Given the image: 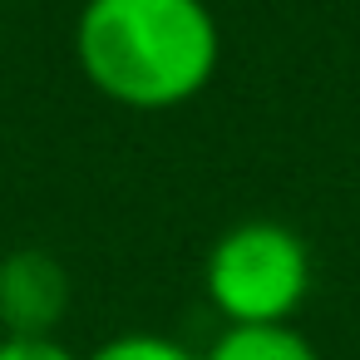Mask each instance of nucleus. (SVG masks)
Returning <instances> with one entry per match:
<instances>
[{"label": "nucleus", "mask_w": 360, "mask_h": 360, "mask_svg": "<svg viewBox=\"0 0 360 360\" xmlns=\"http://www.w3.org/2000/svg\"><path fill=\"white\" fill-rule=\"evenodd\" d=\"M75 60L104 99L158 114L212 84L222 35L207 0H84Z\"/></svg>", "instance_id": "1"}, {"label": "nucleus", "mask_w": 360, "mask_h": 360, "mask_svg": "<svg viewBox=\"0 0 360 360\" xmlns=\"http://www.w3.org/2000/svg\"><path fill=\"white\" fill-rule=\"evenodd\" d=\"M202 291L227 326H291L311 296V247L276 217L232 222L207 247Z\"/></svg>", "instance_id": "2"}, {"label": "nucleus", "mask_w": 360, "mask_h": 360, "mask_svg": "<svg viewBox=\"0 0 360 360\" xmlns=\"http://www.w3.org/2000/svg\"><path fill=\"white\" fill-rule=\"evenodd\" d=\"M70 271L45 247H15L0 257V335H55L70 316Z\"/></svg>", "instance_id": "3"}, {"label": "nucleus", "mask_w": 360, "mask_h": 360, "mask_svg": "<svg viewBox=\"0 0 360 360\" xmlns=\"http://www.w3.org/2000/svg\"><path fill=\"white\" fill-rule=\"evenodd\" d=\"M202 360H321L296 326H222Z\"/></svg>", "instance_id": "4"}, {"label": "nucleus", "mask_w": 360, "mask_h": 360, "mask_svg": "<svg viewBox=\"0 0 360 360\" xmlns=\"http://www.w3.org/2000/svg\"><path fill=\"white\" fill-rule=\"evenodd\" d=\"M84 360H202V355L158 330H124V335H109L104 345H94Z\"/></svg>", "instance_id": "5"}, {"label": "nucleus", "mask_w": 360, "mask_h": 360, "mask_svg": "<svg viewBox=\"0 0 360 360\" xmlns=\"http://www.w3.org/2000/svg\"><path fill=\"white\" fill-rule=\"evenodd\" d=\"M0 360H79L60 335H0Z\"/></svg>", "instance_id": "6"}]
</instances>
